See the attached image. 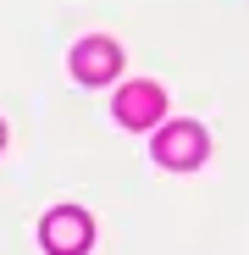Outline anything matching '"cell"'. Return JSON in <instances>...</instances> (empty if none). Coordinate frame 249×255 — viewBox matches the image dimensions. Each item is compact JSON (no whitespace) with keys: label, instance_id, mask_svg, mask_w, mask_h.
I'll use <instances>...</instances> for the list:
<instances>
[{"label":"cell","instance_id":"obj_4","mask_svg":"<svg viewBox=\"0 0 249 255\" xmlns=\"http://www.w3.org/2000/svg\"><path fill=\"white\" fill-rule=\"evenodd\" d=\"M116 67H122V50L111 39H83L72 50V78L78 83H105V78H116Z\"/></svg>","mask_w":249,"mask_h":255},{"label":"cell","instance_id":"obj_1","mask_svg":"<svg viewBox=\"0 0 249 255\" xmlns=\"http://www.w3.org/2000/svg\"><path fill=\"white\" fill-rule=\"evenodd\" d=\"M89 239H94V222L83 217L78 205H61V211H50V217L39 222V244L50 255H83Z\"/></svg>","mask_w":249,"mask_h":255},{"label":"cell","instance_id":"obj_5","mask_svg":"<svg viewBox=\"0 0 249 255\" xmlns=\"http://www.w3.org/2000/svg\"><path fill=\"white\" fill-rule=\"evenodd\" d=\"M0 144H6V122H0Z\"/></svg>","mask_w":249,"mask_h":255},{"label":"cell","instance_id":"obj_3","mask_svg":"<svg viewBox=\"0 0 249 255\" xmlns=\"http://www.w3.org/2000/svg\"><path fill=\"white\" fill-rule=\"evenodd\" d=\"M161 111H166V95L155 83H128V89L116 95V122L122 128H155Z\"/></svg>","mask_w":249,"mask_h":255},{"label":"cell","instance_id":"obj_2","mask_svg":"<svg viewBox=\"0 0 249 255\" xmlns=\"http://www.w3.org/2000/svg\"><path fill=\"white\" fill-rule=\"evenodd\" d=\"M155 161L172 166V172H194L205 161V128L199 122H172L155 133Z\"/></svg>","mask_w":249,"mask_h":255}]
</instances>
